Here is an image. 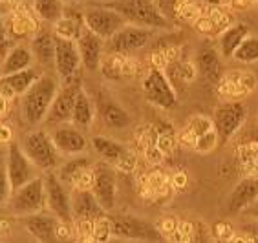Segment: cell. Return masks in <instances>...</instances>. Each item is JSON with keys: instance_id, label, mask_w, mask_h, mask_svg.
I'll return each mask as SVG.
<instances>
[{"instance_id": "obj_44", "label": "cell", "mask_w": 258, "mask_h": 243, "mask_svg": "<svg viewBox=\"0 0 258 243\" xmlns=\"http://www.w3.org/2000/svg\"><path fill=\"white\" fill-rule=\"evenodd\" d=\"M218 144H220V135L216 132V128H214L198 139V143L194 146V152H198V154H211V152L216 150Z\"/></svg>"}, {"instance_id": "obj_49", "label": "cell", "mask_w": 258, "mask_h": 243, "mask_svg": "<svg viewBox=\"0 0 258 243\" xmlns=\"http://www.w3.org/2000/svg\"><path fill=\"white\" fill-rule=\"evenodd\" d=\"M245 216H247V218H253V219H258V199L256 201H254L253 205H251V207L247 208V210H245Z\"/></svg>"}, {"instance_id": "obj_4", "label": "cell", "mask_w": 258, "mask_h": 243, "mask_svg": "<svg viewBox=\"0 0 258 243\" xmlns=\"http://www.w3.org/2000/svg\"><path fill=\"white\" fill-rule=\"evenodd\" d=\"M20 148L30 157L31 163L42 172H55L60 167V152L57 150L51 137V132L46 130H31L19 141Z\"/></svg>"}, {"instance_id": "obj_29", "label": "cell", "mask_w": 258, "mask_h": 243, "mask_svg": "<svg viewBox=\"0 0 258 243\" xmlns=\"http://www.w3.org/2000/svg\"><path fill=\"white\" fill-rule=\"evenodd\" d=\"M35 62V55L31 48H26L22 44H15L8 51L4 59H2V68H0V75L8 77V75L19 73L24 69L31 68Z\"/></svg>"}, {"instance_id": "obj_12", "label": "cell", "mask_w": 258, "mask_h": 243, "mask_svg": "<svg viewBox=\"0 0 258 243\" xmlns=\"http://www.w3.org/2000/svg\"><path fill=\"white\" fill-rule=\"evenodd\" d=\"M245 117H247V108L242 101H227L220 104L213 114L214 128L218 132L220 141L227 143L245 123Z\"/></svg>"}, {"instance_id": "obj_39", "label": "cell", "mask_w": 258, "mask_h": 243, "mask_svg": "<svg viewBox=\"0 0 258 243\" xmlns=\"http://www.w3.org/2000/svg\"><path fill=\"white\" fill-rule=\"evenodd\" d=\"M233 243H258V219L249 218L245 223L240 225Z\"/></svg>"}, {"instance_id": "obj_22", "label": "cell", "mask_w": 258, "mask_h": 243, "mask_svg": "<svg viewBox=\"0 0 258 243\" xmlns=\"http://www.w3.org/2000/svg\"><path fill=\"white\" fill-rule=\"evenodd\" d=\"M77 46H79L83 68L88 69V71L101 69V62H103L104 51H106V40H103L99 35H95L94 31L85 28L79 40H77Z\"/></svg>"}, {"instance_id": "obj_38", "label": "cell", "mask_w": 258, "mask_h": 243, "mask_svg": "<svg viewBox=\"0 0 258 243\" xmlns=\"http://www.w3.org/2000/svg\"><path fill=\"white\" fill-rule=\"evenodd\" d=\"M179 143H178V134L172 130V126H167V130H158V150L161 154L167 157L174 152V150L178 148Z\"/></svg>"}, {"instance_id": "obj_32", "label": "cell", "mask_w": 258, "mask_h": 243, "mask_svg": "<svg viewBox=\"0 0 258 243\" xmlns=\"http://www.w3.org/2000/svg\"><path fill=\"white\" fill-rule=\"evenodd\" d=\"M90 167H94V163L88 157H85V155H75V157H70L64 163H60V167L55 172L62 179V183L72 190L75 187V183H77V179L81 178V174L85 172L86 169H90Z\"/></svg>"}, {"instance_id": "obj_13", "label": "cell", "mask_w": 258, "mask_h": 243, "mask_svg": "<svg viewBox=\"0 0 258 243\" xmlns=\"http://www.w3.org/2000/svg\"><path fill=\"white\" fill-rule=\"evenodd\" d=\"M46 201L48 210L57 218L64 219L68 223H74V212H72V192L62 183V179L57 172H46Z\"/></svg>"}, {"instance_id": "obj_17", "label": "cell", "mask_w": 258, "mask_h": 243, "mask_svg": "<svg viewBox=\"0 0 258 243\" xmlns=\"http://www.w3.org/2000/svg\"><path fill=\"white\" fill-rule=\"evenodd\" d=\"M258 80L254 71L249 69H231L225 71L220 85L216 86L222 97H227L229 101H240L242 97L249 95L256 88Z\"/></svg>"}, {"instance_id": "obj_51", "label": "cell", "mask_w": 258, "mask_h": 243, "mask_svg": "<svg viewBox=\"0 0 258 243\" xmlns=\"http://www.w3.org/2000/svg\"><path fill=\"white\" fill-rule=\"evenodd\" d=\"M214 243H233V241H214Z\"/></svg>"}, {"instance_id": "obj_45", "label": "cell", "mask_w": 258, "mask_h": 243, "mask_svg": "<svg viewBox=\"0 0 258 243\" xmlns=\"http://www.w3.org/2000/svg\"><path fill=\"white\" fill-rule=\"evenodd\" d=\"M178 225H179V219L176 218V216H172V214H165V216H161V218L156 221V228H158L159 234L165 236V238H169L170 234L178 228Z\"/></svg>"}, {"instance_id": "obj_2", "label": "cell", "mask_w": 258, "mask_h": 243, "mask_svg": "<svg viewBox=\"0 0 258 243\" xmlns=\"http://www.w3.org/2000/svg\"><path fill=\"white\" fill-rule=\"evenodd\" d=\"M101 6L119 11L128 24L143 26L150 30H170L172 22L165 17L154 0H103Z\"/></svg>"}, {"instance_id": "obj_52", "label": "cell", "mask_w": 258, "mask_h": 243, "mask_svg": "<svg viewBox=\"0 0 258 243\" xmlns=\"http://www.w3.org/2000/svg\"><path fill=\"white\" fill-rule=\"evenodd\" d=\"M256 80H258V73H256ZM256 88H258V85H256Z\"/></svg>"}, {"instance_id": "obj_8", "label": "cell", "mask_w": 258, "mask_h": 243, "mask_svg": "<svg viewBox=\"0 0 258 243\" xmlns=\"http://www.w3.org/2000/svg\"><path fill=\"white\" fill-rule=\"evenodd\" d=\"M112 228H114V238L117 239H130V241H159L163 238L156 223H150L149 219L130 216V214H114L110 216Z\"/></svg>"}, {"instance_id": "obj_10", "label": "cell", "mask_w": 258, "mask_h": 243, "mask_svg": "<svg viewBox=\"0 0 258 243\" xmlns=\"http://www.w3.org/2000/svg\"><path fill=\"white\" fill-rule=\"evenodd\" d=\"M85 24L90 31H94L95 35H99L101 39L108 42L117 31L128 24V20L124 19L119 11L95 2L90 10L85 11Z\"/></svg>"}, {"instance_id": "obj_16", "label": "cell", "mask_w": 258, "mask_h": 243, "mask_svg": "<svg viewBox=\"0 0 258 243\" xmlns=\"http://www.w3.org/2000/svg\"><path fill=\"white\" fill-rule=\"evenodd\" d=\"M92 192L106 212L114 210L117 199V170L106 161L95 163V181Z\"/></svg>"}, {"instance_id": "obj_35", "label": "cell", "mask_w": 258, "mask_h": 243, "mask_svg": "<svg viewBox=\"0 0 258 243\" xmlns=\"http://www.w3.org/2000/svg\"><path fill=\"white\" fill-rule=\"evenodd\" d=\"M33 11L44 24L55 26L66 11L64 0H33Z\"/></svg>"}, {"instance_id": "obj_31", "label": "cell", "mask_w": 258, "mask_h": 243, "mask_svg": "<svg viewBox=\"0 0 258 243\" xmlns=\"http://www.w3.org/2000/svg\"><path fill=\"white\" fill-rule=\"evenodd\" d=\"M85 28H86L85 13H79V11L70 10V8H66L62 19L53 26L55 33L70 40H79L81 33H83Z\"/></svg>"}, {"instance_id": "obj_42", "label": "cell", "mask_w": 258, "mask_h": 243, "mask_svg": "<svg viewBox=\"0 0 258 243\" xmlns=\"http://www.w3.org/2000/svg\"><path fill=\"white\" fill-rule=\"evenodd\" d=\"M234 236H236V227L227 219H220L211 225V238L214 241H233Z\"/></svg>"}, {"instance_id": "obj_19", "label": "cell", "mask_w": 258, "mask_h": 243, "mask_svg": "<svg viewBox=\"0 0 258 243\" xmlns=\"http://www.w3.org/2000/svg\"><path fill=\"white\" fill-rule=\"evenodd\" d=\"M258 199V176L249 174L243 179H240L236 187L231 190L225 203V212L229 216L243 214L251 205Z\"/></svg>"}, {"instance_id": "obj_48", "label": "cell", "mask_w": 258, "mask_h": 243, "mask_svg": "<svg viewBox=\"0 0 258 243\" xmlns=\"http://www.w3.org/2000/svg\"><path fill=\"white\" fill-rule=\"evenodd\" d=\"M0 141H2L4 146L13 143V130H11V126L8 123H2V126H0Z\"/></svg>"}, {"instance_id": "obj_9", "label": "cell", "mask_w": 258, "mask_h": 243, "mask_svg": "<svg viewBox=\"0 0 258 243\" xmlns=\"http://www.w3.org/2000/svg\"><path fill=\"white\" fill-rule=\"evenodd\" d=\"M57 35V33H55ZM83 60H81L77 40H70L64 37H55V71L62 85L79 80Z\"/></svg>"}, {"instance_id": "obj_15", "label": "cell", "mask_w": 258, "mask_h": 243, "mask_svg": "<svg viewBox=\"0 0 258 243\" xmlns=\"http://www.w3.org/2000/svg\"><path fill=\"white\" fill-rule=\"evenodd\" d=\"M154 30L143 28V26L126 24L112 39L106 42V53H124L130 55L132 51L141 50L152 40Z\"/></svg>"}, {"instance_id": "obj_5", "label": "cell", "mask_w": 258, "mask_h": 243, "mask_svg": "<svg viewBox=\"0 0 258 243\" xmlns=\"http://www.w3.org/2000/svg\"><path fill=\"white\" fill-rule=\"evenodd\" d=\"M2 207L15 218H28L33 214L44 212L48 208L44 176L31 179L30 183H26L24 187L15 190Z\"/></svg>"}, {"instance_id": "obj_23", "label": "cell", "mask_w": 258, "mask_h": 243, "mask_svg": "<svg viewBox=\"0 0 258 243\" xmlns=\"http://www.w3.org/2000/svg\"><path fill=\"white\" fill-rule=\"evenodd\" d=\"M101 73L106 80H128L138 73V60L124 53H104Z\"/></svg>"}, {"instance_id": "obj_26", "label": "cell", "mask_w": 258, "mask_h": 243, "mask_svg": "<svg viewBox=\"0 0 258 243\" xmlns=\"http://www.w3.org/2000/svg\"><path fill=\"white\" fill-rule=\"evenodd\" d=\"M55 30L53 26H44L31 37V51L35 60L42 68L48 64L55 66Z\"/></svg>"}, {"instance_id": "obj_43", "label": "cell", "mask_w": 258, "mask_h": 243, "mask_svg": "<svg viewBox=\"0 0 258 243\" xmlns=\"http://www.w3.org/2000/svg\"><path fill=\"white\" fill-rule=\"evenodd\" d=\"M238 161L243 167H251L253 169L254 163L258 161V141H249V143H243L238 148Z\"/></svg>"}, {"instance_id": "obj_34", "label": "cell", "mask_w": 258, "mask_h": 243, "mask_svg": "<svg viewBox=\"0 0 258 243\" xmlns=\"http://www.w3.org/2000/svg\"><path fill=\"white\" fill-rule=\"evenodd\" d=\"M165 73H167V77H169L172 86L176 88V92H178V85L185 86V85L194 83L196 75H198V69H196V64H192L189 60L178 59V60H174L172 64L167 66Z\"/></svg>"}, {"instance_id": "obj_14", "label": "cell", "mask_w": 258, "mask_h": 243, "mask_svg": "<svg viewBox=\"0 0 258 243\" xmlns=\"http://www.w3.org/2000/svg\"><path fill=\"white\" fill-rule=\"evenodd\" d=\"M81 88H83L81 79L74 80V83H68V85H60L59 92H57V97H55L53 104H51L50 114L46 117L44 124H48L50 128H55V126H60V124L72 123L75 101H77V95H79Z\"/></svg>"}, {"instance_id": "obj_41", "label": "cell", "mask_w": 258, "mask_h": 243, "mask_svg": "<svg viewBox=\"0 0 258 243\" xmlns=\"http://www.w3.org/2000/svg\"><path fill=\"white\" fill-rule=\"evenodd\" d=\"M114 238V228H112V219L108 214H104L94 221V239L95 243H108Z\"/></svg>"}, {"instance_id": "obj_46", "label": "cell", "mask_w": 258, "mask_h": 243, "mask_svg": "<svg viewBox=\"0 0 258 243\" xmlns=\"http://www.w3.org/2000/svg\"><path fill=\"white\" fill-rule=\"evenodd\" d=\"M170 183H172V189L176 192H181V190L187 189V185H189V174L187 170H178V172L172 174V178H170Z\"/></svg>"}, {"instance_id": "obj_21", "label": "cell", "mask_w": 258, "mask_h": 243, "mask_svg": "<svg viewBox=\"0 0 258 243\" xmlns=\"http://www.w3.org/2000/svg\"><path fill=\"white\" fill-rule=\"evenodd\" d=\"M42 75H44L42 73V68L31 66V68L24 69V71L2 77V80H0V97H4L8 101L22 97Z\"/></svg>"}, {"instance_id": "obj_18", "label": "cell", "mask_w": 258, "mask_h": 243, "mask_svg": "<svg viewBox=\"0 0 258 243\" xmlns=\"http://www.w3.org/2000/svg\"><path fill=\"white\" fill-rule=\"evenodd\" d=\"M194 64L198 69V75L207 83V85L218 86L222 77H224V66H222V55L218 48L211 42H204L196 51Z\"/></svg>"}, {"instance_id": "obj_27", "label": "cell", "mask_w": 258, "mask_h": 243, "mask_svg": "<svg viewBox=\"0 0 258 243\" xmlns=\"http://www.w3.org/2000/svg\"><path fill=\"white\" fill-rule=\"evenodd\" d=\"M39 30L40 26L37 22V19L33 15H30V13H24V11H13L2 22V31H6L13 40L33 37Z\"/></svg>"}, {"instance_id": "obj_50", "label": "cell", "mask_w": 258, "mask_h": 243, "mask_svg": "<svg viewBox=\"0 0 258 243\" xmlns=\"http://www.w3.org/2000/svg\"><path fill=\"white\" fill-rule=\"evenodd\" d=\"M64 2H72V4H79V2H85V0H64Z\"/></svg>"}, {"instance_id": "obj_40", "label": "cell", "mask_w": 258, "mask_h": 243, "mask_svg": "<svg viewBox=\"0 0 258 243\" xmlns=\"http://www.w3.org/2000/svg\"><path fill=\"white\" fill-rule=\"evenodd\" d=\"M194 230H196V221L179 219L178 228H176L167 239H169V243H192Z\"/></svg>"}, {"instance_id": "obj_28", "label": "cell", "mask_w": 258, "mask_h": 243, "mask_svg": "<svg viewBox=\"0 0 258 243\" xmlns=\"http://www.w3.org/2000/svg\"><path fill=\"white\" fill-rule=\"evenodd\" d=\"M97 110H99V115H101V119H103V123L106 124L108 128L124 130V128H128L130 123H132L128 112H126L119 103H115L114 99H110V97L99 95V99H97Z\"/></svg>"}, {"instance_id": "obj_6", "label": "cell", "mask_w": 258, "mask_h": 243, "mask_svg": "<svg viewBox=\"0 0 258 243\" xmlns=\"http://www.w3.org/2000/svg\"><path fill=\"white\" fill-rule=\"evenodd\" d=\"M141 88H143V95L147 103L154 104L158 108L172 110L178 104V92L167 77L165 69L150 66L147 75L143 77Z\"/></svg>"}, {"instance_id": "obj_25", "label": "cell", "mask_w": 258, "mask_h": 243, "mask_svg": "<svg viewBox=\"0 0 258 243\" xmlns=\"http://www.w3.org/2000/svg\"><path fill=\"white\" fill-rule=\"evenodd\" d=\"M211 130H214L213 117H207V115H202V114L192 115V117L187 119L183 128L179 130L178 134L179 146L185 150H194L198 139L207 134V132H211Z\"/></svg>"}, {"instance_id": "obj_47", "label": "cell", "mask_w": 258, "mask_h": 243, "mask_svg": "<svg viewBox=\"0 0 258 243\" xmlns=\"http://www.w3.org/2000/svg\"><path fill=\"white\" fill-rule=\"evenodd\" d=\"M154 2L158 4L161 13H163L165 17H169V19L178 13V0H154Z\"/></svg>"}, {"instance_id": "obj_37", "label": "cell", "mask_w": 258, "mask_h": 243, "mask_svg": "<svg viewBox=\"0 0 258 243\" xmlns=\"http://www.w3.org/2000/svg\"><path fill=\"white\" fill-rule=\"evenodd\" d=\"M240 64H253L258 62V37L256 35H249L245 37L242 44L238 46V50L233 57Z\"/></svg>"}, {"instance_id": "obj_7", "label": "cell", "mask_w": 258, "mask_h": 243, "mask_svg": "<svg viewBox=\"0 0 258 243\" xmlns=\"http://www.w3.org/2000/svg\"><path fill=\"white\" fill-rule=\"evenodd\" d=\"M37 167L30 161V157L24 154V150L20 148L19 143H10L6 144V165L4 172L10 183L11 194L19 190L20 187H24L26 183H30L31 179L39 178L37 176Z\"/></svg>"}, {"instance_id": "obj_1", "label": "cell", "mask_w": 258, "mask_h": 243, "mask_svg": "<svg viewBox=\"0 0 258 243\" xmlns=\"http://www.w3.org/2000/svg\"><path fill=\"white\" fill-rule=\"evenodd\" d=\"M57 77L50 73H44L22 97H20V115L28 126L42 124L50 114V108L53 104L57 92L60 85Z\"/></svg>"}, {"instance_id": "obj_30", "label": "cell", "mask_w": 258, "mask_h": 243, "mask_svg": "<svg viewBox=\"0 0 258 243\" xmlns=\"http://www.w3.org/2000/svg\"><path fill=\"white\" fill-rule=\"evenodd\" d=\"M245 37H249V28L242 22L229 26L227 30L218 35V51L222 59H233L238 46L242 44Z\"/></svg>"}, {"instance_id": "obj_3", "label": "cell", "mask_w": 258, "mask_h": 243, "mask_svg": "<svg viewBox=\"0 0 258 243\" xmlns=\"http://www.w3.org/2000/svg\"><path fill=\"white\" fill-rule=\"evenodd\" d=\"M24 227L39 243H77L75 223H68L51 212L28 216Z\"/></svg>"}, {"instance_id": "obj_20", "label": "cell", "mask_w": 258, "mask_h": 243, "mask_svg": "<svg viewBox=\"0 0 258 243\" xmlns=\"http://www.w3.org/2000/svg\"><path fill=\"white\" fill-rule=\"evenodd\" d=\"M51 137L60 152L62 157H75V155H83L85 150L88 148V141H86L83 130L74 126V124H60L51 130Z\"/></svg>"}, {"instance_id": "obj_24", "label": "cell", "mask_w": 258, "mask_h": 243, "mask_svg": "<svg viewBox=\"0 0 258 243\" xmlns=\"http://www.w3.org/2000/svg\"><path fill=\"white\" fill-rule=\"evenodd\" d=\"M72 212H74V221L75 219L95 221L97 218L108 214L101 207L92 190H72Z\"/></svg>"}, {"instance_id": "obj_36", "label": "cell", "mask_w": 258, "mask_h": 243, "mask_svg": "<svg viewBox=\"0 0 258 243\" xmlns=\"http://www.w3.org/2000/svg\"><path fill=\"white\" fill-rule=\"evenodd\" d=\"M134 144L136 150L141 154H147L150 150L158 148V128L152 124H143L136 130L134 134Z\"/></svg>"}, {"instance_id": "obj_33", "label": "cell", "mask_w": 258, "mask_h": 243, "mask_svg": "<svg viewBox=\"0 0 258 243\" xmlns=\"http://www.w3.org/2000/svg\"><path fill=\"white\" fill-rule=\"evenodd\" d=\"M94 117H95L94 101L90 99L88 92H86L85 88H81L79 95H77V101H75L74 115H72V124L81 130H86L92 126Z\"/></svg>"}, {"instance_id": "obj_11", "label": "cell", "mask_w": 258, "mask_h": 243, "mask_svg": "<svg viewBox=\"0 0 258 243\" xmlns=\"http://www.w3.org/2000/svg\"><path fill=\"white\" fill-rule=\"evenodd\" d=\"M92 146L101 155L103 161L110 163L119 172L130 174L138 167V157L134 152L115 139L106 137V135H95V137H92Z\"/></svg>"}]
</instances>
